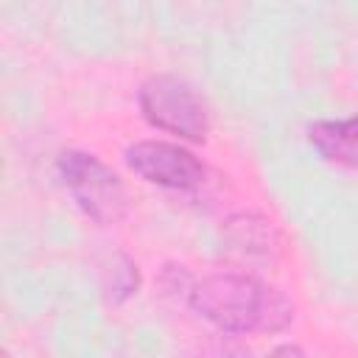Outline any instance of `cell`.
<instances>
[{
	"label": "cell",
	"instance_id": "3",
	"mask_svg": "<svg viewBox=\"0 0 358 358\" xmlns=\"http://www.w3.org/2000/svg\"><path fill=\"white\" fill-rule=\"evenodd\" d=\"M59 176L76 204L95 224H117L126 215V190L120 179L92 154L64 151L59 157Z\"/></svg>",
	"mask_w": 358,
	"mask_h": 358
},
{
	"label": "cell",
	"instance_id": "4",
	"mask_svg": "<svg viewBox=\"0 0 358 358\" xmlns=\"http://www.w3.org/2000/svg\"><path fill=\"white\" fill-rule=\"evenodd\" d=\"M126 162L145 182L173 190H193L204 182V165L185 148L159 140L134 143L126 151Z\"/></svg>",
	"mask_w": 358,
	"mask_h": 358
},
{
	"label": "cell",
	"instance_id": "1",
	"mask_svg": "<svg viewBox=\"0 0 358 358\" xmlns=\"http://www.w3.org/2000/svg\"><path fill=\"white\" fill-rule=\"evenodd\" d=\"M190 308L221 333H277L294 319L291 299L274 285L249 277L218 271L190 285Z\"/></svg>",
	"mask_w": 358,
	"mask_h": 358
},
{
	"label": "cell",
	"instance_id": "2",
	"mask_svg": "<svg viewBox=\"0 0 358 358\" xmlns=\"http://www.w3.org/2000/svg\"><path fill=\"white\" fill-rule=\"evenodd\" d=\"M143 117L168 134L201 143L210 131V117L204 101L196 90L176 76H154L140 87Z\"/></svg>",
	"mask_w": 358,
	"mask_h": 358
},
{
	"label": "cell",
	"instance_id": "5",
	"mask_svg": "<svg viewBox=\"0 0 358 358\" xmlns=\"http://www.w3.org/2000/svg\"><path fill=\"white\" fill-rule=\"evenodd\" d=\"M308 140L327 162L358 171V117L319 120L308 129Z\"/></svg>",
	"mask_w": 358,
	"mask_h": 358
},
{
	"label": "cell",
	"instance_id": "6",
	"mask_svg": "<svg viewBox=\"0 0 358 358\" xmlns=\"http://www.w3.org/2000/svg\"><path fill=\"white\" fill-rule=\"evenodd\" d=\"M227 235L229 243L238 246L241 252L249 255H268V249L274 246V229L268 227V221L257 218V215H238L227 224Z\"/></svg>",
	"mask_w": 358,
	"mask_h": 358
}]
</instances>
